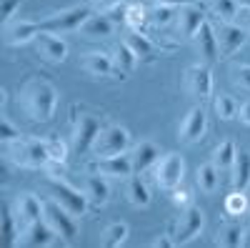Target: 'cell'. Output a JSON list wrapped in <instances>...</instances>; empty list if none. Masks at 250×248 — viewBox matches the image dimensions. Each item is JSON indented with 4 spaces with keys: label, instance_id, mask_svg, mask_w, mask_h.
<instances>
[{
    "label": "cell",
    "instance_id": "cb8c5ba5",
    "mask_svg": "<svg viewBox=\"0 0 250 248\" xmlns=\"http://www.w3.org/2000/svg\"><path fill=\"white\" fill-rule=\"evenodd\" d=\"M230 176H233V188L235 191H245L250 185V153L248 151H238L235 163L230 168Z\"/></svg>",
    "mask_w": 250,
    "mask_h": 248
},
{
    "label": "cell",
    "instance_id": "1f68e13d",
    "mask_svg": "<svg viewBox=\"0 0 250 248\" xmlns=\"http://www.w3.org/2000/svg\"><path fill=\"white\" fill-rule=\"evenodd\" d=\"M210 8H213V13L220 20H225V23L238 20V13H240V3H238V0H210Z\"/></svg>",
    "mask_w": 250,
    "mask_h": 248
},
{
    "label": "cell",
    "instance_id": "9c48e42d",
    "mask_svg": "<svg viewBox=\"0 0 250 248\" xmlns=\"http://www.w3.org/2000/svg\"><path fill=\"white\" fill-rule=\"evenodd\" d=\"M100 123L95 115H78L75 118V126H73V151L75 153H88L93 151L95 146V140L100 135Z\"/></svg>",
    "mask_w": 250,
    "mask_h": 248
},
{
    "label": "cell",
    "instance_id": "f35d334b",
    "mask_svg": "<svg viewBox=\"0 0 250 248\" xmlns=\"http://www.w3.org/2000/svg\"><path fill=\"white\" fill-rule=\"evenodd\" d=\"M15 221H18L15 213H10V208H5L3 211V223H5V238H8L10 246H15V241H18L15 236H20V231L15 233Z\"/></svg>",
    "mask_w": 250,
    "mask_h": 248
},
{
    "label": "cell",
    "instance_id": "c3c4849f",
    "mask_svg": "<svg viewBox=\"0 0 250 248\" xmlns=\"http://www.w3.org/2000/svg\"><path fill=\"white\" fill-rule=\"evenodd\" d=\"M98 3H103V5H115L118 0H98Z\"/></svg>",
    "mask_w": 250,
    "mask_h": 248
},
{
    "label": "cell",
    "instance_id": "7402d4cb",
    "mask_svg": "<svg viewBox=\"0 0 250 248\" xmlns=\"http://www.w3.org/2000/svg\"><path fill=\"white\" fill-rule=\"evenodd\" d=\"M113 28H115V20L108 13H93L85 23H83L80 33L88 35V38H108V35H113Z\"/></svg>",
    "mask_w": 250,
    "mask_h": 248
},
{
    "label": "cell",
    "instance_id": "7c38bea8",
    "mask_svg": "<svg viewBox=\"0 0 250 248\" xmlns=\"http://www.w3.org/2000/svg\"><path fill=\"white\" fill-rule=\"evenodd\" d=\"M95 173H103L108 178H130L135 173L133 156L130 153H118V156H105L95 160Z\"/></svg>",
    "mask_w": 250,
    "mask_h": 248
},
{
    "label": "cell",
    "instance_id": "ee69618b",
    "mask_svg": "<svg viewBox=\"0 0 250 248\" xmlns=\"http://www.w3.org/2000/svg\"><path fill=\"white\" fill-rule=\"evenodd\" d=\"M188 198H190V193L180 191V185H178V188H175V203L178 205H190V201H188Z\"/></svg>",
    "mask_w": 250,
    "mask_h": 248
},
{
    "label": "cell",
    "instance_id": "d6a6232c",
    "mask_svg": "<svg viewBox=\"0 0 250 248\" xmlns=\"http://www.w3.org/2000/svg\"><path fill=\"white\" fill-rule=\"evenodd\" d=\"M238 103H235V98L233 95H218L215 98V113H218V118L220 120H233V118H238Z\"/></svg>",
    "mask_w": 250,
    "mask_h": 248
},
{
    "label": "cell",
    "instance_id": "603a6c76",
    "mask_svg": "<svg viewBox=\"0 0 250 248\" xmlns=\"http://www.w3.org/2000/svg\"><path fill=\"white\" fill-rule=\"evenodd\" d=\"M85 196L93 201V203H98V205H103L108 198H110V183H108V176H103V173H93V176H88L85 178Z\"/></svg>",
    "mask_w": 250,
    "mask_h": 248
},
{
    "label": "cell",
    "instance_id": "52a82bcc",
    "mask_svg": "<svg viewBox=\"0 0 250 248\" xmlns=\"http://www.w3.org/2000/svg\"><path fill=\"white\" fill-rule=\"evenodd\" d=\"M43 218H45V223L50 225V228L55 231L58 238H65V241L75 238V233H78L75 216L65 208V205H60L55 198L53 201H45V216Z\"/></svg>",
    "mask_w": 250,
    "mask_h": 248
},
{
    "label": "cell",
    "instance_id": "d6986e66",
    "mask_svg": "<svg viewBox=\"0 0 250 248\" xmlns=\"http://www.w3.org/2000/svg\"><path fill=\"white\" fill-rule=\"evenodd\" d=\"M195 45H198V53L203 60H215L220 58V50H218V35H215V28L210 25V20H205L200 25V30L195 33Z\"/></svg>",
    "mask_w": 250,
    "mask_h": 248
},
{
    "label": "cell",
    "instance_id": "484cf974",
    "mask_svg": "<svg viewBox=\"0 0 250 248\" xmlns=\"http://www.w3.org/2000/svg\"><path fill=\"white\" fill-rule=\"evenodd\" d=\"M235 156H238L235 143H233V140H220L218 146H215V151H213V163H215V168H218L220 173L230 171L233 163H235Z\"/></svg>",
    "mask_w": 250,
    "mask_h": 248
},
{
    "label": "cell",
    "instance_id": "b9f144b4",
    "mask_svg": "<svg viewBox=\"0 0 250 248\" xmlns=\"http://www.w3.org/2000/svg\"><path fill=\"white\" fill-rule=\"evenodd\" d=\"M238 23L245 28V33L250 35V8H240V13H238Z\"/></svg>",
    "mask_w": 250,
    "mask_h": 248
},
{
    "label": "cell",
    "instance_id": "4316f807",
    "mask_svg": "<svg viewBox=\"0 0 250 248\" xmlns=\"http://www.w3.org/2000/svg\"><path fill=\"white\" fill-rule=\"evenodd\" d=\"M195 180H198V188L203 193H215L218 191V183H220V171L215 168V163H203L198 173H195Z\"/></svg>",
    "mask_w": 250,
    "mask_h": 248
},
{
    "label": "cell",
    "instance_id": "7bdbcfd3",
    "mask_svg": "<svg viewBox=\"0 0 250 248\" xmlns=\"http://www.w3.org/2000/svg\"><path fill=\"white\" fill-rule=\"evenodd\" d=\"M238 118L245 123V126H250V100H245L243 106L238 108Z\"/></svg>",
    "mask_w": 250,
    "mask_h": 248
},
{
    "label": "cell",
    "instance_id": "f1b7e54d",
    "mask_svg": "<svg viewBox=\"0 0 250 248\" xmlns=\"http://www.w3.org/2000/svg\"><path fill=\"white\" fill-rule=\"evenodd\" d=\"M128 236H130L128 223H110L108 228L103 231L100 243L105 246V248H118V246H123L125 241H128Z\"/></svg>",
    "mask_w": 250,
    "mask_h": 248
},
{
    "label": "cell",
    "instance_id": "ab89813d",
    "mask_svg": "<svg viewBox=\"0 0 250 248\" xmlns=\"http://www.w3.org/2000/svg\"><path fill=\"white\" fill-rule=\"evenodd\" d=\"M20 5H23V0H0V15H3L5 23H10L13 15L20 10Z\"/></svg>",
    "mask_w": 250,
    "mask_h": 248
},
{
    "label": "cell",
    "instance_id": "ba28073f",
    "mask_svg": "<svg viewBox=\"0 0 250 248\" xmlns=\"http://www.w3.org/2000/svg\"><path fill=\"white\" fill-rule=\"evenodd\" d=\"M203 225H205V213L198 208V205H185L180 218H178V225H175V246H185V243H190L193 238L200 236L203 231Z\"/></svg>",
    "mask_w": 250,
    "mask_h": 248
},
{
    "label": "cell",
    "instance_id": "e0dca14e",
    "mask_svg": "<svg viewBox=\"0 0 250 248\" xmlns=\"http://www.w3.org/2000/svg\"><path fill=\"white\" fill-rule=\"evenodd\" d=\"M205 128H208V115H205V111L200 106H195V108L188 111V115L183 118L178 133H180V138L185 143H198V140H203Z\"/></svg>",
    "mask_w": 250,
    "mask_h": 248
},
{
    "label": "cell",
    "instance_id": "bcb514c9",
    "mask_svg": "<svg viewBox=\"0 0 250 248\" xmlns=\"http://www.w3.org/2000/svg\"><path fill=\"white\" fill-rule=\"evenodd\" d=\"M155 3H168V5L180 8V5H185V3H190V0H155Z\"/></svg>",
    "mask_w": 250,
    "mask_h": 248
},
{
    "label": "cell",
    "instance_id": "8fae6325",
    "mask_svg": "<svg viewBox=\"0 0 250 248\" xmlns=\"http://www.w3.org/2000/svg\"><path fill=\"white\" fill-rule=\"evenodd\" d=\"M185 90L195 100H205L213 93V73L205 63H195L185 70Z\"/></svg>",
    "mask_w": 250,
    "mask_h": 248
},
{
    "label": "cell",
    "instance_id": "836d02e7",
    "mask_svg": "<svg viewBox=\"0 0 250 248\" xmlns=\"http://www.w3.org/2000/svg\"><path fill=\"white\" fill-rule=\"evenodd\" d=\"M148 8L145 5H128V13H125V25L128 28H133V30H140L143 25H145V20H148Z\"/></svg>",
    "mask_w": 250,
    "mask_h": 248
},
{
    "label": "cell",
    "instance_id": "8992f818",
    "mask_svg": "<svg viewBox=\"0 0 250 248\" xmlns=\"http://www.w3.org/2000/svg\"><path fill=\"white\" fill-rule=\"evenodd\" d=\"M130 148V133L128 128L123 126H108L103 128L95 146H93V153L98 158H105V156H118V153H128Z\"/></svg>",
    "mask_w": 250,
    "mask_h": 248
},
{
    "label": "cell",
    "instance_id": "44dd1931",
    "mask_svg": "<svg viewBox=\"0 0 250 248\" xmlns=\"http://www.w3.org/2000/svg\"><path fill=\"white\" fill-rule=\"evenodd\" d=\"M80 66H83V70H85V73L98 75V78L110 75V73H113V68H115L113 55H108V53H98V50H95V53H85V55H83Z\"/></svg>",
    "mask_w": 250,
    "mask_h": 248
},
{
    "label": "cell",
    "instance_id": "5bb4252c",
    "mask_svg": "<svg viewBox=\"0 0 250 248\" xmlns=\"http://www.w3.org/2000/svg\"><path fill=\"white\" fill-rule=\"evenodd\" d=\"M33 43H35V50L48 63H62L68 58V43L60 38V33H38V38Z\"/></svg>",
    "mask_w": 250,
    "mask_h": 248
},
{
    "label": "cell",
    "instance_id": "4dcf8cb0",
    "mask_svg": "<svg viewBox=\"0 0 250 248\" xmlns=\"http://www.w3.org/2000/svg\"><path fill=\"white\" fill-rule=\"evenodd\" d=\"M218 246H225V248H240L243 246V228L235 223L230 225H223L218 231V238H215Z\"/></svg>",
    "mask_w": 250,
    "mask_h": 248
},
{
    "label": "cell",
    "instance_id": "8d00e7d4",
    "mask_svg": "<svg viewBox=\"0 0 250 248\" xmlns=\"http://www.w3.org/2000/svg\"><path fill=\"white\" fill-rule=\"evenodd\" d=\"M150 15H153V20L158 25H165V23H170V18L178 13V8L175 5H168V3H155V8L153 10H148Z\"/></svg>",
    "mask_w": 250,
    "mask_h": 248
},
{
    "label": "cell",
    "instance_id": "ffe728a7",
    "mask_svg": "<svg viewBox=\"0 0 250 248\" xmlns=\"http://www.w3.org/2000/svg\"><path fill=\"white\" fill-rule=\"evenodd\" d=\"M133 165H135V173H143V171H148L153 168V165L158 163L160 158V148L155 146L153 140H140L138 146L133 148Z\"/></svg>",
    "mask_w": 250,
    "mask_h": 248
},
{
    "label": "cell",
    "instance_id": "f6af8a7d",
    "mask_svg": "<svg viewBox=\"0 0 250 248\" xmlns=\"http://www.w3.org/2000/svg\"><path fill=\"white\" fill-rule=\"evenodd\" d=\"M150 246H153V248H170V246H175V241H168V238H155Z\"/></svg>",
    "mask_w": 250,
    "mask_h": 248
},
{
    "label": "cell",
    "instance_id": "e575fe53",
    "mask_svg": "<svg viewBox=\"0 0 250 248\" xmlns=\"http://www.w3.org/2000/svg\"><path fill=\"white\" fill-rule=\"evenodd\" d=\"M225 211L230 213V216H243L245 211H248V198H245V193L243 191H235V193H230L225 198Z\"/></svg>",
    "mask_w": 250,
    "mask_h": 248
},
{
    "label": "cell",
    "instance_id": "30bf717a",
    "mask_svg": "<svg viewBox=\"0 0 250 248\" xmlns=\"http://www.w3.org/2000/svg\"><path fill=\"white\" fill-rule=\"evenodd\" d=\"M215 35H218V50H220V58H230V55H235L243 45H245V38H248V33H245V28L240 25V23H235V20H230V23H220V28L215 30Z\"/></svg>",
    "mask_w": 250,
    "mask_h": 248
},
{
    "label": "cell",
    "instance_id": "83f0119b",
    "mask_svg": "<svg viewBox=\"0 0 250 248\" xmlns=\"http://www.w3.org/2000/svg\"><path fill=\"white\" fill-rule=\"evenodd\" d=\"M138 60H140V58L133 53V48L125 43V40L115 45V50H113V63H115L118 73H133L135 66H138Z\"/></svg>",
    "mask_w": 250,
    "mask_h": 248
},
{
    "label": "cell",
    "instance_id": "3957f363",
    "mask_svg": "<svg viewBox=\"0 0 250 248\" xmlns=\"http://www.w3.org/2000/svg\"><path fill=\"white\" fill-rule=\"evenodd\" d=\"M153 178L160 188L165 191H175L178 185L183 183L185 178V160L180 153L170 151V153H163L158 158V163L153 165Z\"/></svg>",
    "mask_w": 250,
    "mask_h": 248
},
{
    "label": "cell",
    "instance_id": "681fc988",
    "mask_svg": "<svg viewBox=\"0 0 250 248\" xmlns=\"http://www.w3.org/2000/svg\"><path fill=\"white\" fill-rule=\"evenodd\" d=\"M240 3V8H250V0H238Z\"/></svg>",
    "mask_w": 250,
    "mask_h": 248
},
{
    "label": "cell",
    "instance_id": "f546056e",
    "mask_svg": "<svg viewBox=\"0 0 250 248\" xmlns=\"http://www.w3.org/2000/svg\"><path fill=\"white\" fill-rule=\"evenodd\" d=\"M125 43H128L130 48H133V53L140 58V60H150L153 58V43H150V40L148 38H145V35H140L138 30H128V35H125Z\"/></svg>",
    "mask_w": 250,
    "mask_h": 248
},
{
    "label": "cell",
    "instance_id": "d590c367",
    "mask_svg": "<svg viewBox=\"0 0 250 248\" xmlns=\"http://www.w3.org/2000/svg\"><path fill=\"white\" fill-rule=\"evenodd\" d=\"M45 146H48V153H50V163H65L68 160V146L62 140H58V138H50V140H45Z\"/></svg>",
    "mask_w": 250,
    "mask_h": 248
},
{
    "label": "cell",
    "instance_id": "9a60e30c",
    "mask_svg": "<svg viewBox=\"0 0 250 248\" xmlns=\"http://www.w3.org/2000/svg\"><path fill=\"white\" fill-rule=\"evenodd\" d=\"M45 216V201H40L35 193H20L15 201V218L18 225H30L35 221H43Z\"/></svg>",
    "mask_w": 250,
    "mask_h": 248
},
{
    "label": "cell",
    "instance_id": "6da1fadb",
    "mask_svg": "<svg viewBox=\"0 0 250 248\" xmlns=\"http://www.w3.org/2000/svg\"><path fill=\"white\" fill-rule=\"evenodd\" d=\"M20 100H23V108H25L30 120L48 123L55 115V108H58V90H55L53 83L35 78V80H28L23 86Z\"/></svg>",
    "mask_w": 250,
    "mask_h": 248
},
{
    "label": "cell",
    "instance_id": "277c9868",
    "mask_svg": "<svg viewBox=\"0 0 250 248\" xmlns=\"http://www.w3.org/2000/svg\"><path fill=\"white\" fill-rule=\"evenodd\" d=\"M10 160L23 168H45L50 163V153L45 140H15L10 148Z\"/></svg>",
    "mask_w": 250,
    "mask_h": 248
},
{
    "label": "cell",
    "instance_id": "5b68a950",
    "mask_svg": "<svg viewBox=\"0 0 250 248\" xmlns=\"http://www.w3.org/2000/svg\"><path fill=\"white\" fill-rule=\"evenodd\" d=\"M48 185H50V191H53V198L60 203V205H65V208L73 213V216H83L88 211V196L85 191H78L75 185H70L68 180H62L58 176H48Z\"/></svg>",
    "mask_w": 250,
    "mask_h": 248
},
{
    "label": "cell",
    "instance_id": "74e56055",
    "mask_svg": "<svg viewBox=\"0 0 250 248\" xmlns=\"http://www.w3.org/2000/svg\"><path fill=\"white\" fill-rule=\"evenodd\" d=\"M20 135H23V133L13 126L8 115L0 118V140H3V143H15V140H20Z\"/></svg>",
    "mask_w": 250,
    "mask_h": 248
},
{
    "label": "cell",
    "instance_id": "7a4b0ae2",
    "mask_svg": "<svg viewBox=\"0 0 250 248\" xmlns=\"http://www.w3.org/2000/svg\"><path fill=\"white\" fill-rule=\"evenodd\" d=\"M90 8L88 5H73V8H65L60 13H53L40 23V33H73V30H80L83 23L90 18Z\"/></svg>",
    "mask_w": 250,
    "mask_h": 248
},
{
    "label": "cell",
    "instance_id": "7dc6e473",
    "mask_svg": "<svg viewBox=\"0 0 250 248\" xmlns=\"http://www.w3.org/2000/svg\"><path fill=\"white\" fill-rule=\"evenodd\" d=\"M243 248H250V225L243 228Z\"/></svg>",
    "mask_w": 250,
    "mask_h": 248
},
{
    "label": "cell",
    "instance_id": "ac0fdd59",
    "mask_svg": "<svg viewBox=\"0 0 250 248\" xmlns=\"http://www.w3.org/2000/svg\"><path fill=\"white\" fill-rule=\"evenodd\" d=\"M38 33H40L38 20H10V23H5V43L25 45V43H33Z\"/></svg>",
    "mask_w": 250,
    "mask_h": 248
},
{
    "label": "cell",
    "instance_id": "4fadbf2b",
    "mask_svg": "<svg viewBox=\"0 0 250 248\" xmlns=\"http://www.w3.org/2000/svg\"><path fill=\"white\" fill-rule=\"evenodd\" d=\"M205 10L200 8V5H193V3H185V5H180L178 8V13H175V25H178V33L183 35V38H195V33L200 30V25L205 23Z\"/></svg>",
    "mask_w": 250,
    "mask_h": 248
},
{
    "label": "cell",
    "instance_id": "60d3db41",
    "mask_svg": "<svg viewBox=\"0 0 250 248\" xmlns=\"http://www.w3.org/2000/svg\"><path fill=\"white\" fill-rule=\"evenodd\" d=\"M235 80H238V86L250 90V66H238L235 68Z\"/></svg>",
    "mask_w": 250,
    "mask_h": 248
},
{
    "label": "cell",
    "instance_id": "d4e9b609",
    "mask_svg": "<svg viewBox=\"0 0 250 248\" xmlns=\"http://www.w3.org/2000/svg\"><path fill=\"white\" fill-rule=\"evenodd\" d=\"M125 193H128V201L133 205H138V208H148L150 205V191H148V185H145V180L140 178V173L128 178V188H125Z\"/></svg>",
    "mask_w": 250,
    "mask_h": 248
},
{
    "label": "cell",
    "instance_id": "2e32d148",
    "mask_svg": "<svg viewBox=\"0 0 250 248\" xmlns=\"http://www.w3.org/2000/svg\"><path fill=\"white\" fill-rule=\"evenodd\" d=\"M55 238H58L55 231L50 228V225L45 223V218H43V221H35V223H30V225H23L18 243H20V246H30V248H45V246H53ZM18 243H15V246H18Z\"/></svg>",
    "mask_w": 250,
    "mask_h": 248
}]
</instances>
